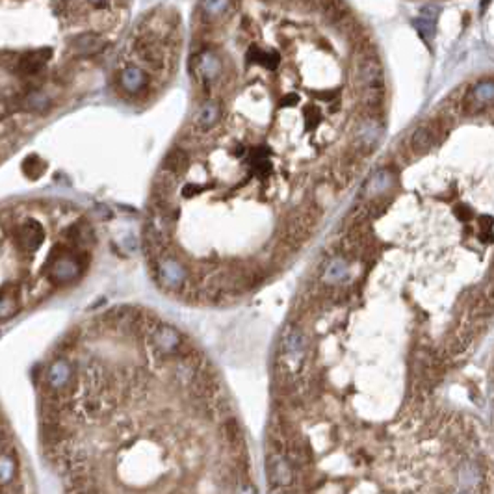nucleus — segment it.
I'll return each mask as SVG.
<instances>
[{"label":"nucleus","mask_w":494,"mask_h":494,"mask_svg":"<svg viewBox=\"0 0 494 494\" xmlns=\"http://www.w3.org/2000/svg\"><path fill=\"white\" fill-rule=\"evenodd\" d=\"M0 494H38L28 461L2 418H0Z\"/></svg>","instance_id":"1"},{"label":"nucleus","mask_w":494,"mask_h":494,"mask_svg":"<svg viewBox=\"0 0 494 494\" xmlns=\"http://www.w3.org/2000/svg\"><path fill=\"white\" fill-rule=\"evenodd\" d=\"M357 86L361 89V100L366 115H379L385 97V75L383 65L374 50L363 49L357 60Z\"/></svg>","instance_id":"2"},{"label":"nucleus","mask_w":494,"mask_h":494,"mask_svg":"<svg viewBox=\"0 0 494 494\" xmlns=\"http://www.w3.org/2000/svg\"><path fill=\"white\" fill-rule=\"evenodd\" d=\"M47 277L54 284H69L76 281L82 273V258L75 247L58 244L52 247L47 258Z\"/></svg>","instance_id":"3"},{"label":"nucleus","mask_w":494,"mask_h":494,"mask_svg":"<svg viewBox=\"0 0 494 494\" xmlns=\"http://www.w3.org/2000/svg\"><path fill=\"white\" fill-rule=\"evenodd\" d=\"M383 136V125L379 115H366L363 121L359 123L355 131V145L353 150L361 157H368L370 153H374L377 144L381 142Z\"/></svg>","instance_id":"4"},{"label":"nucleus","mask_w":494,"mask_h":494,"mask_svg":"<svg viewBox=\"0 0 494 494\" xmlns=\"http://www.w3.org/2000/svg\"><path fill=\"white\" fill-rule=\"evenodd\" d=\"M150 344L158 355H182L184 353V338L175 327L168 324H158V327L149 335Z\"/></svg>","instance_id":"5"},{"label":"nucleus","mask_w":494,"mask_h":494,"mask_svg":"<svg viewBox=\"0 0 494 494\" xmlns=\"http://www.w3.org/2000/svg\"><path fill=\"white\" fill-rule=\"evenodd\" d=\"M186 277H188V271L184 268V264L179 262L177 258L166 255L157 262V279L160 282V287L166 288V290L175 292V290L182 288L186 282Z\"/></svg>","instance_id":"6"},{"label":"nucleus","mask_w":494,"mask_h":494,"mask_svg":"<svg viewBox=\"0 0 494 494\" xmlns=\"http://www.w3.org/2000/svg\"><path fill=\"white\" fill-rule=\"evenodd\" d=\"M134 52H136V56L153 71H162L164 65H166L164 49L160 47V43H158L157 38H155L153 34L139 36V38L136 39V43H134Z\"/></svg>","instance_id":"7"},{"label":"nucleus","mask_w":494,"mask_h":494,"mask_svg":"<svg viewBox=\"0 0 494 494\" xmlns=\"http://www.w3.org/2000/svg\"><path fill=\"white\" fill-rule=\"evenodd\" d=\"M45 240V229L38 219H25L21 221L17 231H15V244L19 245L21 251L34 253L41 247Z\"/></svg>","instance_id":"8"},{"label":"nucleus","mask_w":494,"mask_h":494,"mask_svg":"<svg viewBox=\"0 0 494 494\" xmlns=\"http://www.w3.org/2000/svg\"><path fill=\"white\" fill-rule=\"evenodd\" d=\"M305 344L306 338L300 327L287 326L281 340V357L288 363H300L305 355Z\"/></svg>","instance_id":"9"},{"label":"nucleus","mask_w":494,"mask_h":494,"mask_svg":"<svg viewBox=\"0 0 494 494\" xmlns=\"http://www.w3.org/2000/svg\"><path fill=\"white\" fill-rule=\"evenodd\" d=\"M493 82L485 80L480 82L478 86L470 89L469 97L464 99V110L469 113H480L485 110V106H489L493 102Z\"/></svg>","instance_id":"10"},{"label":"nucleus","mask_w":494,"mask_h":494,"mask_svg":"<svg viewBox=\"0 0 494 494\" xmlns=\"http://www.w3.org/2000/svg\"><path fill=\"white\" fill-rule=\"evenodd\" d=\"M104 47H106V41L97 32H82V34L71 39V49L75 50L76 54H80V56L99 54Z\"/></svg>","instance_id":"11"},{"label":"nucleus","mask_w":494,"mask_h":494,"mask_svg":"<svg viewBox=\"0 0 494 494\" xmlns=\"http://www.w3.org/2000/svg\"><path fill=\"white\" fill-rule=\"evenodd\" d=\"M149 84V75L136 65H128L119 73V86L128 95H139Z\"/></svg>","instance_id":"12"},{"label":"nucleus","mask_w":494,"mask_h":494,"mask_svg":"<svg viewBox=\"0 0 494 494\" xmlns=\"http://www.w3.org/2000/svg\"><path fill=\"white\" fill-rule=\"evenodd\" d=\"M52 56V49H36L19 58V71L23 75H38Z\"/></svg>","instance_id":"13"},{"label":"nucleus","mask_w":494,"mask_h":494,"mask_svg":"<svg viewBox=\"0 0 494 494\" xmlns=\"http://www.w3.org/2000/svg\"><path fill=\"white\" fill-rule=\"evenodd\" d=\"M19 313V287L15 282H6L0 288V322L13 318Z\"/></svg>","instance_id":"14"},{"label":"nucleus","mask_w":494,"mask_h":494,"mask_svg":"<svg viewBox=\"0 0 494 494\" xmlns=\"http://www.w3.org/2000/svg\"><path fill=\"white\" fill-rule=\"evenodd\" d=\"M221 73V62L219 58L210 52V50H205L199 58H197V75H199L201 82L208 86V82H212L216 76Z\"/></svg>","instance_id":"15"},{"label":"nucleus","mask_w":494,"mask_h":494,"mask_svg":"<svg viewBox=\"0 0 494 494\" xmlns=\"http://www.w3.org/2000/svg\"><path fill=\"white\" fill-rule=\"evenodd\" d=\"M188 164H190L188 153L184 149H181V147H173V149L166 155V158H164L162 169H166L169 173H173V175L181 177L182 173L188 169Z\"/></svg>","instance_id":"16"},{"label":"nucleus","mask_w":494,"mask_h":494,"mask_svg":"<svg viewBox=\"0 0 494 494\" xmlns=\"http://www.w3.org/2000/svg\"><path fill=\"white\" fill-rule=\"evenodd\" d=\"M219 119V106L214 100H208L205 104H201L199 110L195 112L194 123L199 126L201 131H208L212 128Z\"/></svg>","instance_id":"17"},{"label":"nucleus","mask_w":494,"mask_h":494,"mask_svg":"<svg viewBox=\"0 0 494 494\" xmlns=\"http://www.w3.org/2000/svg\"><path fill=\"white\" fill-rule=\"evenodd\" d=\"M348 260L344 257H335L331 262L326 266V271H324V277H322V281L326 282V284H337V282L344 281L346 277H348Z\"/></svg>","instance_id":"18"},{"label":"nucleus","mask_w":494,"mask_h":494,"mask_svg":"<svg viewBox=\"0 0 494 494\" xmlns=\"http://www.w3.org/2000/svg\"><path fill=\"white\" fill-rule=\"evenodd\" d=\"M392 186H394V175L388 169H381V171H377V173L372 175V179L366 184V192L370 195H377L379 197V195L388 192Z\"/></svg>","instance_id":"19"},{"label":"nucleus","mask_w":494,"mask_h":494,"mask_svg":"<svg viewBox=\"0 0 494 494\" xmlns=\"http://www.w3.org/2000/svg\"><path fill=\"white\" fill-rule=\"evenodd\" d=\"M433 144H435V134L429 126H420L413 132V138H411V147H413L414 153H427L431 149Z\"/></svg>","instance_id":"20"},{"label":"nucleus","mask_w":494,"mask_h":494,"mask_svg":"<svg viewBox=\"0 0 494 494\" xmlns=\"http://www.w3.org/2000/svg\"><path fill=\"white\" fill-rule=\"evenodd\" d=\"M23 108L28 110V112L34 113H41L49 108V97L43 93V91H32L25 97L23 100Z\"/></svg>","instance_id":"21"},{"label":"nucleus","mask_w":494,"mask_h":494,"mask_svg":"<svg viewBox=\"0 0 494 494\" xmlns=\"http://www.w3.org/2000/svg\"><path fill=\"white\" fill-rule=\"evenodd\" d=\"M45 169H47V164L39 157H36V155H32V157H28L25 162H23V171H25V175H28L30 179H39V177L43 175Z\"/></svg>","instance_id":"22"},{"label":"nucleus","mask_w":494,"mask_h":494,"mask_svg":"<svg viewBox=\"0 0 494 494\" xmlns=\"http://www.w3.org/2000/svg\"><path fill=\"white\" fill-rule=\"evenodd\" d=\"M414 26L425 39H431L435 34V13L429 15V13L422 12V19L414 21Z\"/></svg>","instance_id":"23"},{"label":"nucleus","mask_w":494,"mask_h":494,"mask_svg":"<svg viewBox=\"0 0 494 494\" xmlns=\"http://www.w3.org/2000/svg\"><path fill=\"white\" fill-rule=\"evenodd\" d=\"M201 8L205 10V17L216 19L221 13H225L227 8H231V2H203Z\"/></svg>","instance_id":"24"},{"label":"nucleus","mask_w":494,"mask_h":494,"mask_svg":"<svg viewBox=\"0 0 494 494\" xmlns=\"http://www.w3.org/2000/svg\"><path fill=\"white\" fill-rule=\"evenodd\" d=\"M326 8V15L333 23H340V19H344L348 12H346V6L342 2H329V4H322Z\"/></svg>","instance_id":"25"},{"label":"nucleus","mask_w":494,"mask_h":494,"mask_svg":"<svg viewBox=\"0 0 494 494\" xmlns=\"http://www.w3.org/2000/svg\"><path fill=\"white\" fill-rule=\"evenodd\" d=\"M276 478H277V483H281V485H288V483L292 482V472H290V467H288L287 461H277L276 463Z\"/></svg>","instance_id":"26"},{"label":"nucleus","mask_w":494,"mask_h":494,"mask_svg":"<svg viewBox=\"0 0 494 494\" xmlns=\"http://www.w3.org/2000/svg\"><path fill=\"white\" fill-rule=\"evenodd\" d=\"M253 169H255V175L264 177V175H268L269 171H271V164H269L268 160H260V162H253Z\"/></svg>","instance_id":"27"},{"label":"nucleus","mask_w":494,"mask_h":494,"mask_svg":"<svg viewBox=\"0 0 494 494\" xmlns=\"http://www.w3.org/2000/svg\"><path fill=\"white\" fill-rule=\"evenodd\" d=\"M203 192V188L201 186H197V184H186V188H184V197H195L197 194H201Z\"/></svg>","instance_id":"28"},{"label":"nucleus","mask_w":494,"mask_h":494,"mask_svg":"<svg viewBox=\"0 0 494 494\" xmlns=\"http://www.w3.org/2000/svg\"><path fill=\"white\" fill-rule=\"evenodd\" d=\"M297 100H300V97H297L295 93L294 95H287V97H284V99L281 100V106H294Z\"/></svg>","instance_id":"29"},{"label":"nucleus","mask_w":494,"mask_h":494,"mask_svg":"<svg viewBox=\"0 0 494 494\" xmlns=\"http://www.w3.org/2000/svg\"><path fill=\"white\" fill-rule=\"evenodd\" d=\"M456 212H457V216H461V219H463V221H469V218L472 216V212H470V210H467L464 207H459Z\"/></svg>","instance_id":"30"},{"label":"nucleus","mask_w":494,"mask_h":494,"mask_svg":"<svg viewBox=\"0 0 494 494\" xmlns=\"http://www.w3.org/2000/svg\"><path fill=\"white\" fill-rule=\"evenodd\" d=\"M240 494H255V491H253V489H251V487H247V489H245V491H242V493H240Z\"/></svg>","instance_id":"31"},{"label":"nucleus","mask_w":494,"mask_h":494,"mask_svg":"<svg viewBox=\"0 0 494 494\" xmlns=\"http://www.w3.org/2000/svg\"><path fill=\"white\" fill-rule=\"evenodd\" d=\"M463 494H469V493H463Z\"/></svg>","instance_id":"32"},{"label":"nucleus","mask_w":494,"mask_h":494,"mask_svg":"<svg viewBox=\"0 0 494 494\" xmlns=\"http://www.w3.org/2000/svg\"><path fill=\"white\" fill-rule=\"evenodd\" d=\"M0 240H2V236H0Z\"/></svg>","instance_id":"33"}]
</instances>
